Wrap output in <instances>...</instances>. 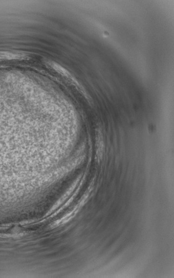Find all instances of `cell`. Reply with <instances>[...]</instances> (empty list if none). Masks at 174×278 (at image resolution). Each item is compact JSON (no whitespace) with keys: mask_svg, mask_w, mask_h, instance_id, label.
Listing matches in <instances>:
<instances>
[{"mask_svg":"<svg viewBox=\"0 0 174 278\" xmlns=\"http://www.w3.org/2000/svg\"><path fill=\"white\" fill-rule=\"evenodd\" d=\"M28 58L27 55L16 51H0V60H23Z\"/></svg>","mask_w":174,"mask_h":278,"instance_id":"obj_1","label":"cell"}]
</instances>
